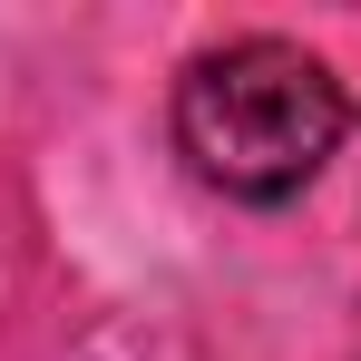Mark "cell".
<instances>
[{"instance_id": "obj_1", "label": "cell", "mask_w": 361, "mask_h": 361, "mask_svg": "<svg viewBox=\"0 0 361 361\" xmlns=\"http://www.w3.org/2000/svg\"><path fill=\"white\" fill-rule=\"evenodd\" d=\"M176 147L205 185L283 205L342 147V78L293 39H225L176 78Z\"/></svg>"}]
</instances>
